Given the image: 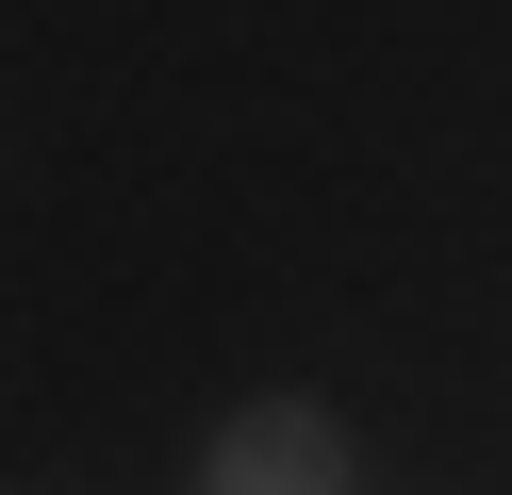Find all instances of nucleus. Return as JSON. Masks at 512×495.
<instances>
[{
    "label": "nucleus",
    "instance_id": "f257e3e1",
    "mask_svg": "<svg viewBox=\"0 0 512 495\" xmlns=\"http://www.w3.org/2000/svg\"><path fill=\"white\" fill-rule=\"evenodd\" d=\"M199 495H364V479H347V429L314 413V396H248L199 446Z\"/></svg>",
    "mask_w": 512,
    "mask_h": 495
}]
</instances>
